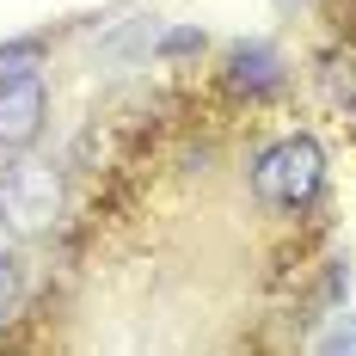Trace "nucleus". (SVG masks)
<instances>
[{"mask_svg":"<svg viewBox=\"0 0 356 356\" xmlns=\"http://www.w3.org/2000/svg\"><path fill=\"white\" fill-rule=\"evenodd\" d=\"M325 184V147L314 136H283L258 154L252 166V191L270 203V209H301L314 203V191Z\"/></svg>","mask_w":356,"mask_h":356,"instance_id":"1","label":"nucleus"},{"mask_svg":"<svg viewBox=\"0 0 356 356\" xmlns=\"http://www.w3.org/2000/svg\"><path fill=\"white\" fill-rule=\"evenodd\" d=\"M56 221H62V178L37 160H13L0 172V227L19 240H37Z\"/></svg>","mask_w":356,"mask_h":356,"instance_id":"2","label":"nucleus"},{"mask_svg":"<svg viewBox=\"0 0 356 356\" xmlns=\"http://www.w3.org/2000/svg\"><path fill=\"white\" fill-rule=\"evenodd\" d=\"M43 111H49V92H43V80H37V74L0 80V154L31 147L37 129H43Z\"/></svg>","mask_w":356,"mask_h":356,"instance_id":"3","label":"nucleus"},{"mask_svg":"<svg viewBox=\"0 0 356 356\" xmlns=\"http://www.w3.org/2000/svg\"><path fill=\"white\" fill-rule=\"evenodd\" d=\"M320 80H325V92H332L338 105L356 111V49H332L325 68H320Z\"/></svg>","mask_w":356,"mask_h":356,"instance_id":"4","label":"nucleus"},{"mask_svg":"<svg viewBox=\"0 0 356 356\" xmlns=\"http://www.w3.org/2000/svg\"><path fill=\"white\" fill-rule=\"evenodd\" d=\"M234 86L270 92V86H277V56H270V49H240V56H234Z\"/></svg>","mask_w":356,"mask_h":356,"instance_id":"5","label":"nucleus"},{"mask_svg":"<svg viewBox=\"0 0 356 356\" xmlns=\"http://www.w3.org/2000/svg\"><path fill=\"white\" fill-rule=\"evenodd\" d=\"M19 301H25V270H19L13 252H0V320H6Z\"/></svg>","mask_w":356,"mask_h":356,"instance_id":"6","label":"nucleus"},{"mask_svg":"<svg viewBox=\"0 0 356 356\" xmlns=\"http://www.w3.org/2000/svg\"><path fill=\"white\" fill-rule=\"evenodd\" d=\"M37 62H43V49H37V43H13V49H0V80L37 74Z\"/></svg>","mask_w":356,"mask_h":356,"instance_id":"7","label":"nucleus"},{"mask_svg":"<svg viewBox=\"0 0 356 356\" xmlns=\"http://www.w3.org/2000/svg\"><path fill=\"white\" fill-rule=\"evenodd\" d=\"M320 350H332V356H350L356 350V325H338V332H325V344Z\"/></svg>","mask_w":356,"mask_h":356,"instance_id":"8","label":"nucleus"}]
</instances>
